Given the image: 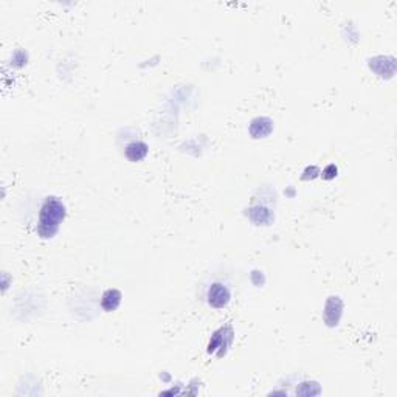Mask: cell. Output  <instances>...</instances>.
Segmentation results:
<instances>
[{
  "label": "cell",
  "instance_id": "7a4b0ae2",
  "mask_svg": "<svg viewBox=\"0 0 397 397\" xmlns=\"http://www.w3.org/2000/svg\"><path fill=\"white\" fill-rule=\"evenodd\" d=\"M65 219V207L56 197H47L42 202L37 216V235L42 239H51Z\"/></svg>",
  "mask_w": 397,
  "mask_h": 397
},
{
  "label": "cell",
  "instance_id": "6da1fadb",
  "mask_svg": "<svg viewBox=\"0 0 397 397\" xmlns=\"http://www.w3.org/2000/svg\"><path fill=\"white\" fill-rule=\"evenodd\" d=\"M200 297L202 301H205L207 306L211 309L221 311L226 309L233 298V289L231 282L226 275H213L208 280L202 282L200 286Z\"/></svg>",
  "mask_w": 397,
  "mask_h": 397
},
{
  "label": "cell",
  "instance_id": "3957f363",
  "mask_svg": "<svg viewBox=\"0 0 397 397\" xmlns=\"http://www.w3.org/2000/svg\"><path fill=\"white\" fill-rule=\"evenodd\" d=\"M148 152H149V148L146 143H143V141H132V143L126 146V151H124L127 160L132 163L143 160L148 155Z\"/></svg>",
  "mask_w": 397,
  "mask_h": 397
},
{
  "label": "cell",
  "instance_id": "277c9868",
  "mask_svg": "<svg viewBox=\"0 0 397 397\" xmlns=\"http://www.w3.org/2000/svg\"><path fill=\"white\" fill-rule=\"evenodd\" d=\"M122 303V294L115 289H109L108 292H104L103 299H101V306L103 309L106 312H112L115 311L117 307Z\"/></svg>",
  "mask_w": 397,
  "mask_h": 397
}]
</instances>
